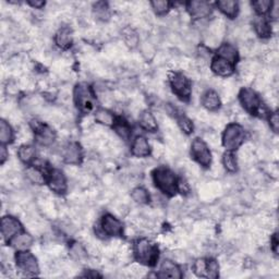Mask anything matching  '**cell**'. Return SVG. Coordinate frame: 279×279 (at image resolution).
<instances>
[{
  "label": "cell",
  "instance_id": "ac0fdd59",
  "mask_svg": "<svg viewBox=\"0 0 279 279\" xmlns=\"http://www.w3.org/2000/svg\"><path fill=\"white\" fill-rule=\"evenodd\" d=\"M12 248H15L17 251H26L28 248L32 247L33 238L32 235L26 232H20L15 235L10 241Z\"/></svg>",
  "mask_w": 279,
  "mask_h": 279
},
{
  "label": "cell",
  "instance_id": "4dcf8cb0",
  "mask_svg": "<svg viewBox=\"0 0 279 279\" xmlns=\"http://www.w3.org/2000/svg\"><path fill=\"white\" fill-rule=\"evenodd\" d=\"M122 36H124V43L129 47H135L139 44V36L137 32L131 28H125L122 31Z\"/></svg>",
  "mask_w": 279,
  "mask_h": 279
},
{
  "label": "cell",
  "instance_id": "ffe728a7",
  "mask_svg": "<svg viewBox=\"0 0 279 279\" xmlns=\"http://www.w3.org/2000/svg\"><path fill=\"white\" fill-rule=\"evenodd\" d=\"M56 44L62 49H67L72 44V32L67 26L61 28L56 34Z\"/></svg>",
  "mask_w": 279,
  "mask_h": 279
},
{
  "label": "cell",
  "instance_id": "5bb4252c",
  "mask_svg": "<svg viewBox=\"0 0 279 279\" xmlns=\"http://www.w3.org/2000/svg\"><path fill=\"white\" fill-rule=\"evenodd\" d=\"M187 11L195 19H204L211 15L212 6L206 1H190L186 4Z\"/></svg>",
  "mask_w": 279,
  "mask_h": 279
},
{
  "label": "cell",
  "instance_id": "7bdbcfd3",
  "mask_svg": "<svg viewBox=\"0 0 279 279\" xmlns=\"http://www.w3.org/2000/svg\"><path fill=\"white\" fill-rule=\"evenodd\" d=\"M270 243H272V248H273L274 252L277 254V252H278V239H277V234H274V235H273V238L270 239Z\"/></svg>",
  "mask_w": 279,
  "mask_h": 279
},
{
  "label": "cell",
  "instance_id": "d6a6232c",
  "mask_svg": "<svg viewBox=\"0 0 279 279\" xmlns=\"http://www.w3.org/2000/svg\"><path fill=\"white\" fill-rule=\"evenodd\" d=\"M193 272L199 277H207V259H199L193 265Z\"/></svg>",
  "mask_w": 279,
  "mask_h": 279
},
{
  "label": "cell",
  "instance_id": "3957f363",
  "mask_svg": "<svg viewBox=\"0 0 279 279\" xmlns=\"http://www.w3.org/2000/svg\"><path fill=\"white\" fill-rule=\"evenodd\" d=\"M244 138H246V132L243 126L238 124H231L227 125L222 135V145L229 151L237 150L244 142Z\"/></svg>",
  "mask_w": 279,
  "mask_h": 279
},
{
  "label": "cell",
  "instance_id": "30bf717a",
  "mask_svg": "<svg viewBox=\"0 0 279 279\" xmlns=\"http://www.w3.org/2000/svg\"><path fill=\"white\" fill-rule=\"evenodd\" d=\"M47 181L50 190L56 193L62 194L67 191V179L64 173L59 169H51L48 171Z\"/></svg>",
  "mask_w": 279,
  "mask_h": 279
},
{
  "label": "cell",
  "instance_id": "836d02e7",
  "mask_svg": "<svg viewBox=\"0 0 279 279\" xmlns=\"http://www.w3.org/2000/svg\"><path fill=\"white\" fill-rule=\"evenodd\" d=\"M251 4L252 8H254V10L260 15L268 12L273 7V2L269 0H259V1H253Z\"/></svg>",
  "mask_w": 279,
  "mask_h": 279
},
{
  "label": "cell",
  "instance_id": "44dd1931",
  "mask_svg": "<svg viewBox=\"0 0 279 279\" xmlns=\"http://www.w3.org/2000/svg\"><path fill=\"white\" fill-rule=\"evenodd\" d=\"M140 124H141L144 130L148 131V132H155V131L158 129V124H157L154 115L148 110H144L141 115H140Z\"/></svg>",
  "mask_w": 279,
  "mask_h": 279
},
{
  "label": "cell",
  "instance_id": "5b68a950",
  "mask_svg": "<svg viewBox=\"0 0 279 279\" xmlns=\"http://www.w3.org/2000/svg\"><path fill=\"white\" fill-rule=\"evenodd\" d=\"M16 263L17 268L26 276H34L39 273V265L36 257L28 251H19L16 254Z\"/></svg>",
  "mask_w": 279,
  "mask_h": 279
},
{
  "label": "cell",
  "instance_id": "cb8c5ba5",
  "mask_svg": "<svg viewBox=\"0 0 279 279\" xmlns=\"http://www.w3.org/2000/svg\"><path fill=\"white\" fill-rule=\"evenodd\" d=\"M25 173L29 180L35 183V185H43V183H45L47 179L45 173H44L38 167H36V166H31V167L26 169Z\"/></svg>",
  "mask_w": 279,
  "mask_h": 279
},
{
  "label": "cell",
  "instance_id": "484cf974",
  "mask_svg": "<svg viewBox=\"0 0 279 279\" xmlns=\"http://www.w3.org/2000/svg\"><path fill=\"white\" fill-rule=\"evenodd\" d=\"M35 147L32 145H22L17 151V156L25 164H30L35 159Z\"/></svg>",
  "mask_w": 279,
  "mask_h": 279
},
{
  "label": "cell",
  "instance_id": "6da1fadb",
  "mask_svg": "<svg viewBox=\"0 0 279 279\" xmlns=\"http://www.w3.org/2000/svg\"><path fill=\"white\" fill-rule=\"evenodd\" d=\"M153 180L155 186L167 195H174L178 191L179 181L174 174L167 167H159L153 172Z\"/></svg>",
  "mask_w": 279,
  "mask_h": 279
},
{
  "label": "cell",
  "instance_id": "f1b7e54d",
  "mask_svg": "<svg viewBox=\"0 0 279 279\" xmlns=\"http://www.w3.org/2000/svg\"><path fill=\"white\" fill-rule=\"evenodd\" d=\"M95 119L99 124L105 125H113V124H115V117L111 112L105 110V109H99L95 112Z\"/></svg>",
  "mask_w": 279,
  "mask_h": 279
},
{
  "label": "cell",
  "instance_id": "60d3db41",
  "mask_svg": "<svg viewBox=\"0 0 279 279\" xmlns=\"http://www.w3.org/2000/svg\"><path fill=\"white\" fill-rule=\"evenodd\" d=\"M8 157H9V153L7 151V148L3 145V144H1V146H0V163L3 165L4 163H6V160L8 159Z\"/></svg>",
  "mask_w": 279,
  "mask_h": 279
},
{
  "label": "cell",
  "instance_id": "7402d4cb",
  "mask_svg": "<svg viewBox=\"0 0 279 279\" xmlns=\"http://www.w3.org/2000/svg\"><path fill=\"white\" fill-rule=\"evenodd\" d=\"M202 104L208 110H216L220 106V98L215 91H207L203 94Z\"/></svg>",
  "mask_w": 279,
  "mask_h": 279
},
{
  "label": "cell",
  "instance_id": "8d00e7d4",
  "mask_svg": "<svg viewBox=\"0 0 279 279\" xmlns=\"http://www.w3.org/2000/svg\"><path fill=\"white\" fill-rule=\"evenodd\" d=\"M95 15L99 20H107L109 17V8L105 2H97L94 6Z\"/></svg>",
  "mask_w": 279,
  "mask_h": 279
},
{
  "label": "cell",
  "instance_id": "4316f807",
  "mask_svg": "<svg viewBox=\"0 0 279 279\" xmlns=\"http://www.w3.org/2000/svg\"><path fill=\"white\" fill-rule=\"evenodd\" d=\"M113 129H115L116 132L120 135V138L126 140L131 134V128L128 122L122 118H118L115 119V124H113Z\"/></svg>",
  "mask_w": 279,
  "mask_h": 279
},
{
  "label": "cell",
  "instance_id": "7a4b0ae2",
  "mask_svg": "<svg viewBox=\"0 0 279 279\" xmlns=\"http://www.w3.org/2000/svg\"><path fill=\"white\" fill-rule=\"evenodd\" d=\"M134 256L139 263L154 266L158 260V248L147 239H140L134 244Z\"/></svg>",
  "mask_w": 279,
  "mask_h": 279
},
{
  "label": "cell",
  "instance_id": "8fae6325",
  "mask_svg": "<svg viewBox=\"0 0 279 279\" xmlns=\"http://www.w3.org/2000/svg\"><path fill=\"white\" fill-rule=\"evenodd\" d=\"M32 128L34 132L36 133V139L39 144L47 146L54 142L56 134L54 130H51L48 125L39 121H32Z\"/></svg>",
  "mask_w": 279,
  "mask_h": 279
},
{
  "label": "cell",
  "instance_id": "e0dca14e",
  "mask_svg": "<svg viewBox=\"0 0 279 279\" xmlns=\"http://www.w3.org/2000/svg\"><path fill=\"white\" fill-rule=\"evenodd\" d=\"M131 153L135 157H146L151 154V146L150 143H148L147 139L144 137H137L134 139V141L132 143V146H131Z\"/></svg>",
  "mask_w": 279,
  "mask_h": 279
},
{
  "label": "cell",
  "instance_id": "e575fe53",
  "mask_svg": "<svg viewBox=\"0 0 279 279\" xmlns=\"http://www.w3.org/2000/svg\"><path fill=\"white\" fill-rule=\"evenodd\" d=\"M151 6L153 8V10L155 11L156 15L164 16L169 11L170 2L165 1V0H159V1L151 2Z\"/></svg>",
  "mask_w": 279,
  "mask_h": 279
},
{
  "label": "cell",
  "instance_id": "2e32d148",
  "mask_svg": "<svg viewBox=\"0 0 279 279\" xmlns=\"http://www.w3.org/2000/svg\"><path fill=\"white\" fill-rule=\"evenodd\" d=\"M211 68L212 71L219 77H229L234 71V65L220 57H215L213 59Z\"/></svg>",
  "mask_w": 279,
  "mask_h": 279
},
{
  "label": "cell",
  "instance_id": "52a82bcc",
  "mask_svg": "<svg viewBox=\"0 0 279 279\" xmlns=\"http://www.w3.org/2000/svg\"><path fill=\"white\" fill-rule=\"evenodd\" d=\"M170 86L178 97L181 99H189L191 95V83L189 78L183 76L182 73L174 72L169 78Z\"/></svg>",
  "mask_w": 279,
  "mask_h": 279
},
{
  "label": "cell",
  "instance_id": "74e56055",
  "mask_svg": "<svg viewBox=\"0 0 279 279\" xmlns=\"http://www.w3.org/2000/svg\"><path fill=\"white\" fill-rule=\"evenodd\" d=\"M178 124L185 133L190 134L193 132V122H192L191 119H189L186 116L178 117Z\"/></svg>",
  "mask_w": 279,
  "mask_h": 279
},
{
  "label": "cell",
  "instance_id": "1f68e13d",
  "mask_svg": "<svg viewBox=\"0 0 279 279\" xmlns=\"http://www.w3.org/2000/svg\"><path fill=\"white\" fill-rule=\"evenodd\" d=\"M222 165H224L227 171L234 172L238 169L237 158H235L234 154H232V153H226L224 157H222Z\"/></svg>",
  "mask_w": 279,
  "mask_h": 279
},
{
  "label": "cell",
  "instance_id": "83f0119b",
  "mask_svg": "<svg viewBox=\"0 0 279 279\" xmlns=\"http://www.w3.org/2000/svg\"><path fill=\"white\" fill-rule=\"evenodd\" d=\"M13 139V131L7 121H0V142L3 145L10 143Z\"/></svg>",
  "mask_w": 279,
  "mask_h": 279
},
{
  "label": "cell",
  "instance_id": "4fadbf2b",
  "mask_svg": "<svg viewBox=\"0 0 279 279\" xmlns=\"http://www.w3.org/2000/svg\"><path fill=\"white\" fill-rule=\"evenodd\" d=\"M82 148L76 142H71L64 146L62 157L65 163L69 165H78L82 160Z\"/></svg>",
  "mask_w": 279,
  "mask_h": 279
},
{
  "label": "cell",
  "instance_id": "277c9868",
  "mask_svg": "<svg viewBox=\"0 0 279 279\" xmlns=\"http://www.w3.org/2000/svg\"><path fill=\"white\" fill-rule=\"evenodd\" d=\"M74 100L82 111L89 112L94 108V95L86 83H80L74 90Z\"/></svg>",
  "mask_w": 279,
  "mask_h": 279
},
{
  "label": "cell",
  "instance_id": "d4e9b609",
  "mask_svg": "<svg viewBox=\"0 0 279 279\" xmlns=\"http://www.w3.org/2000/svg\"><path fill=\"white\" fill-rule=\"evenodd\" d=\"M254 28L256 33L261 37H268L272 34V26L265 17H259L254 22Z\"/></svg>",
  "mask_w": 279,
  "mask_h": 279
},
{
  "label": "cell",
  "instance_id": "8992f818",
  "mask_svg": "<svg viewBox=\"0 0 279 279\" xmlns=\"http://www.w3.org/2000/svg\"><path fill=\"white\" fill-rule=\"evenodd\" d=\"M191 154L192 157L198 161L203 167H209L212 164V154L211 151L202 139L196 138L192 142L191 145Z\"/></svg>",
  "mask_w": 279,
  "mask_h": 279
},
{
  "label": "cell",
  "instance_id": "9a60e30c",
  "mask_svg": "<svg viewBox=\"0 0 279 279\" xmlns=\"http://www.w3.org/2000/svg\"><path fill=\"white\" fill-rule=\"evenodd\" d=\"M157 277L159 278H171V279H180L182 278V273L179 266L173 263L172 261L166 260L160 266V269Z\"/></svg>",
  "mask_w": 279,
  "mask_h": 279
},
{
  "label": "cell",
  "instance_id": "b9f144b4",
  "mask_svg": "<svg viewBox=\"0 0 279 279\" xmlns=\"http://www.w3.org/2000/svg\"><path fill=\"white\" fill-rule=\"evenodd\" d=\"M31 7L35 8V9H42L44 6H45V2L41 1V0H31V1L28 2Z\"/></svg>",
  "mask_w": 279,
  "mask_h": 279
},
{
  "label": "cell",
  "instance_id": "d6986e66",
  "mask_svg": "<svg viewBox=\"0 0 279 279\" xmlns=\"http://www.w3.org/2000/svg\"><path fill=\"white\" fill-rule=\"evenodd\" d=\"M217 57H220V58L227 60L228 62L234 64L238 60V50L237 48L233 45H231V44H222V45L218 48Z\"/></svg>",
  "mask_w": 279,
  "mask_h": 279
},
{
  "label": "cell",
  "instance_id": "603a6c76",
  "mask_svg": "<svg viewBox=\"0 0 279 279\" xmlns=\"http://www.w3.org/2000/svg\"><path fill=\"white\" fill-rule=\"evenodd\" d=\"M217 7L225 16L231 17V19L237 16L239 11V3L237 1H231V0H222V1H218Z\"/></svg>",
  "mask_w": 279,
  "mask_h": 279
},
{
  "label": "cell",
  "instance_id": "7c38bea8",
  "mask_svg": "<svg viewBox=\"0 0 279 279\" xmlns=\"http://www.w3.org/2000/svg\"><path fill=\"white\" fill-rule=\"evenodd\" d=\"M20 232H22V225L16 218L12 216H4L2 218L1 233L6 241H10L15 235Z\"/></svg>",
  "mask_w": 279,
  "mask_h": 279
},
{
  "label": "cell",
  "instance_id": "f35d334b",
  "mask_svg": "<svg viewBox=\"0 0 279 279\" xmlns=\"http://www.w3.org/2000/svg\"><path fill=\"white\" fill-rule=\"evenodd\" d=\"M218 269L219 266L215 260L207 259V277L206 278H217L218 277Z\"/></svg>",
  "mask_w": 279,
  "mask_h": 279
},
{
  "label": "cell",
  "instance_id": "ab89813d",
  "mask_svg": "<svg viewBox=\"0 0 279 279\" xmlns=\"http://www.w3.org/2000/svg\"><path fill=\"white\" fill-rule=\"evenodd\" d=\"M269 125L272 130L274 131L275 133H278V130H279V116H278V112L277 111H274L269 115Z\"/></svg>",
  "mask_w": 279,
  "mask_h": 279
},
{
  "label": "cell",
  "instance_id": "d590c367",
  "mask_svg": "<svg viewBox=\"0 0 279 279\" xmlns=\"http://www.w3.org/2000/svg\"><path fill=\"white\" fill-rule=\"evenodd\" d=\"M70 253H71L73 259L77 261L84 260L87 255L85 248L80 243H73L71 248H70Z\"/></svg>",
  "mask_w": 279,
  "mask_h": 279
},
{
  "label": "cell",
  "instance_id": "ba28073f",
  "mask_svg": "<svg viewBox=\"0 0 279 279\" xmlns=\"http://www.w3.org/2000/svg\"><path fill=\"white\" fill-rule=\"evenodd\" d=\"M239 98L240 103L248 112L252 113V115L259 112L261 108V100L254 91L250 89H242L239 94Z\"/></svg>",
  "mask_w": 279,
  "mask_h": 279
},
{
  "label": "cell",
  "instance_id": "9c48e42d",
  "mask_svg": "<svg viewBox=\"0 0 279 279\" xmlns=\"http://www.w3.org/2000/svg\"><path fill=\"white\" fill-rule=\"evenodd\" d=\"M100 229L104 234L110 235V237H119L124 232V227L121 221L111 214H106L100 221Z\"/></svg>",
  "mask_w": 279,
  "mask_h": 279
},
{
  "label": "cell",
  "instance_id": "ee69618b",
  "mask_svg": "<svg viewBox=\"0 0 279 279\" xmlns=\"http://www.w3.org/2000/svg\"><path fill=\"white\" fill-rule=\"evenodd\" d=\"M93 270H89V272H86L85 274L82 275V277H92V278H96V277H102V275L98 274L96 270H94V273H92Z\"/></svg>",
  "mask_w": 279,
  "mask_h": 279
},
{
  "label": "cell",
  "instance_id": "f546056e",
  "mask_svg": "<svg viewBox=\"0 0 279 279\" xmlns=\"http://www.w3.org/2000/svg\"><path fill=\"white\" fill-rule=\"evenodd\" d=\"M131 196H132L134 202L139 204H146L148 203V201H150V194H148V192L142 186H138L133 189Z\"/></svg>",
  "mask_w": 279,
  "mask_h": 279
}]
</instances>
